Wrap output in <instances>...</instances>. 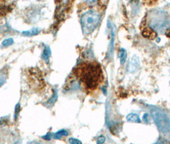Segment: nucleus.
<instances>
[{
	"instance_id": "1",
	"label": "nucleus",
	"mask_w": 170,
	"mask_h": 144,
	"mask_svg": "<svg viewBox=\"0 0 170 144\" xmlns=\"http://www.w3.org/2000/svg\"><path fill=\"white\" fill-rule=\"evenodd\" d=\"M73 74L79 84L87 92L97 90L104 81L103 70L100 64L96 62L79 63L74 68Z\"/></svg>"
},
{
	"instance_id": "2",
	"label": "nucleus",
	"mask_w": 170,
	"mask_h": 144,
	"mask_svg": "<svg viewBox=\"0 0 170 144\" xmlns=\"http://www.w3.org/2000/svg\"><path fill=\"white\" fill-rule=\"evenodd\" d=\"M148 21V28L153 31L164 33L167 36H170V17L164 11L156 10L150 12Z\"/></svg>"
},
{
	"instance_id": "3",
	"label": "nucleus",
	"mask_w": 170,
	"mask_h": 144,
	"mask_svg": "<svg viewBox=\"0 0 170 144\" xmlns=\"http://www.w3.org/2000/svg\"><path fill=\"white\" fill-rule=\"evenodd\" d=\"M101 16L95 10H90L82 15L81 19V23L82 32L85 35H89L99 26Z\"/></svg>"
},
{
	"instance_id": "4",
	"label": "nucleus",
	"mask_w": 170,
	"mask_h": 144,
	"mask_svg": "<svg viewBox=\"0 0 170 144\" xmlns=\"http://www.w3.org/2000/svg\"><path fill=\"white\" fill-rule=\"evenodd\" d=\"M151 115L161 132L166 134L170 131V120L163 112L154 108L151 110Z\"/></svg>"
},
{
	"instance_id": "5",
	"label": "nucleus",
	"mask_w": 170,
	"mask_h": 144,
	"mask_svg": "<svg viewBox=\"0 0 170 144\" xmlns=\"http://www.w3.org/2000/svg\"><path fill=\"white\" fill-rule=\"evenodd\" d=\"M140 67V61H139V58L137 56H134L133 58H131L130 62L129 63V66H128V71L130 73H135L139 69Z\"/></svg>"
},
{
	"instance_id": "6",
	"label": "nucleus",
	"mask_w": 170,
	"mask_h": 144,
	"mask_svg": "<svg viewBox=\"0 0 170 144\" xmlns=\"http://www.w3.org/2000/svg\"><path fill=\"white\" fill-rule=\"evenodd\" d=\"M51 55V48H49V46H48V45H46L44 48L42 54V58L45 62L49 63Z\"/></svg>"
},
{
	"instance_id": "7",
	"label": "nucleus",
	"mask_w": 170,
	"mask_h": 144,
	"mask_svg": "<svg viewBox=\"0 0 170 144\" xmlns=\"http://www.w3.org/2000/svg\"><path fill=\"white\" fill-rule=\"evenodd\" d=\"M40 29L38 28H33L27 31H23L22 32V35L25 37H32L37 35L40 33Z\"/></svg>"
},
{
	"instance_id": "8",
	"label": "nucleus",
	"mask_w": 170,
	"mask_h": 144,
	"mask_svg": "<svg viewBox=\"0 0 170 144\" xmlns=\"http://www.w3.org/2000/svg\"><path fill=\"white\" fill-rule=\"evenodd\" d=\"M57 99H58L57 90H54V93L52 94V97L46 102V104H45V106L47 108H51L52 106H54Z\"/></svg>"
},
{
	"instance_id": "9",
	"label": "nucleus",
	"mask_w": 170,
	"mask_h": 144,
	"mask_svg": "<svg viewBox=\"0 0 170 144\" xmlns=\"http://www.w3.org/2000/svg\"><path fill=\"white\" fill-rule=\"evenodd\" d=\"M127 120L128 122L133 123H141V120L139 117L136 113H131L127 116Z\"/></svg>"
},
{
	"instance_id": "10",
	"label": "nucleus",
	"mask_w": 170,
	"mask_h": 144,
	"mask_svg": "<svg viewBox=\"0 0 170 144\" xmlns=\"http://www.w3.org/2000/svg\"><path fill=\"white\" fill-rule=\"evenodd\" d=\"M69 135V132L65 130H59L53 134V138L55 139H61L63 136H67Z\"/></svg>"
},
{
	"instance_id": "11",
	"label": "nucleus",
	"mask_w": 170,
	"mask_h": 144,
	"mask_svg": "<svg viewBox=\"0 0 170 144\" xmlns=\"http://www.w3.org/2000/svg\"><path fill=\"white\" fill-rule=\"evenodd\" d=\"M127 51L123 48H122L120 50V63L121 64H123L126 61L127 59Z\"/></svg>"
},
{
	"instance_id": "12",
	"label": "nucleus",
	"mask_w": 170,
	"mask_h": 144,
	"mask_svg": "<svg viewBox=\"0 0 170 144\" xmlns=\"http://www.w3.org/2000/svg\"><path fill=\"white\" fill-rule=\"evenodd\" d=\"M14 43V39H12V38H9V39H5L2 42V45L3 46L5 47H8L10 46V45H12Z\"/></svg>"
},
{
	"instance_id": "13",
	"label": "nucleus",
	"mask_w": 170,
	"mask_h": 144,
	"mask_svg": "<svg viewBox=\"0 0 170 144\" xmlns=\"http://www.w3.org/2000/svg\"><path fill=\"white\" fill-rule=\"evenodd\" d=\"M20 109H21V105H20V104H16V107H15V114H14V119H16V120L17 119L19 113L20 112Z\"/></svg>"
},
{
	"instance_id": "14",
	"label": "nucleus",
	"mask_w": 170,
	"mask_h": 144,
	"mask_svg": "<svg viewBox=\"0 0 170 144\" xmlns=\"http://www.w3.org/2000/svg\"><path fill=\"white\" fill-rule=\"evenodd\" d=\"M6 81V76L3 73H0V87Z\"/></svg>"
},
{
	"instance_id": "15",
	"label": "nucleus",
	"mask_w": 170,
	"mask_h": 144,
	"mask_svg": "<svg viewBox=\"0 0 170 144\" xmlns=\"http://www.w3.org/2000/svg\"><path fill=\"white\" fill-rule=\"evenodd\" d=\"M69 142L70 143H72V144H81V143H82L81 141H80V140H79L78 139L74 138H69Z\"/></svg>"
},
{
	"instance_id": "16",
	"label": "nucleus",
	"mask_w": 170,
	"mask_h": 144,
	"mask_svg": "<svg viewBox=\"0 0 170 144\" xmlns=\"http://www.w3.org/2000/svg\"><path fill=\"white\" fill-rule=\"evenodd\" d=\"M52 137H53V134L51 133V132H48L46 135L42 136V138L46 140H51Z\"/></svg>"
},
{
	"instance_id": "17",
	"label": "nucleus",
	"mask_w": 170,
	"mask_h": 144,
	"mask_svg": "<svg viewBox=\"0 0 170 144\" xmlns=\"http://www.w3.org/2000/svg\"><path fill=\"white\" fill-rule=\"evenodd\" d=\"M105 138L104 136H99V138H98L97 143H103L105 142Z\"/></svg>"
},
{
	"instance_id": "18",
	"label": "nucleus",
	"mask_w": 170,
	"mask_h": 144,
	"mask_svg": "<svg viewBox=\"0 0 170 144\" xmlns=\"http://www.w3.org/2000/svg\"><path fill=\"white\" fill-rule=\"evenodd\" d=\"M98 0H84V1L87 3V4H92V3H95Z\"/></svg>"
},
{
	"instance_id": "19",
	"label": "nucleus",
	"mask_w": 170,
	"mask_h": 144,
	"mask_svg": "<svg viewBox=\"0 0 170 144\" xmlns=\"http://www.w3.org/2000/svg\"><path fill=\"white\" fill-rule=\"evenodd\" d=\"M37 1H40V0H37Z\"/></svg>"
},
{
	"instance_id": "20",
	"label": "nucleus",
	"mask_w": 170,
	"mask_h": 144,
	"mask_svg": "<svg viewBox=\"0 0 170 144\" xmlns=\"http://www.w3.org/2000/svg\"><path fill=\"white\" fill-rule=\"evenodd\" d=\"M0 122H1V121H0Z\"/></svg>"
}]
</instances>
